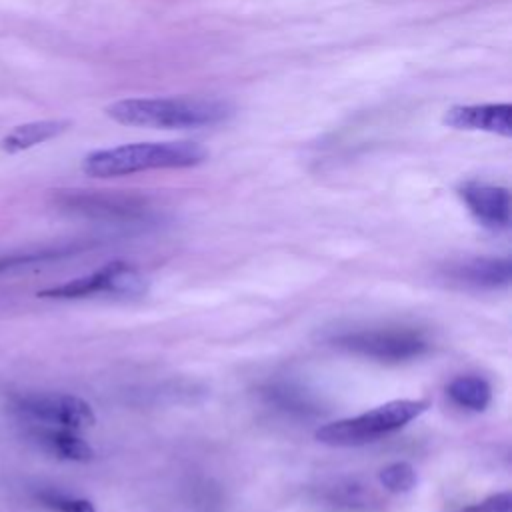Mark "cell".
Here are the masks:
<instances>
[{"instance_id": "cell-17", "label": "cell", "mask_w": 512, "mask_h": 512, "mask_svg": "<svg viewBox=\"0 0 512 512\" xmlns=\"http://www.w3.org/2000/svg\"><path fill=\"white\" fill-rule=\"evenodd\" d=\"M454 512H512V494L510 492H500L494 494L482 502L464 506Z\"/></svg>"}, {"instance_id": "cell-16", "label": "cell", "mask_w": 512, "mask_h": 512, "mask_svg": "<svg viewBox=\"0 0 512 512\" xmlns=\"http://www.w3.org/2000/svg\"><path fill=\"white\" fill-rule=\"evenodd\" d=\"M36 500L54 512H96L90 500L56 490H42L36 494Z\"/></svg>"}, {"instance_id": "cell-4", "label": "cell", "mask_w": 512, "mask_h": 512, "mask_svg": "<svg viewBox=\"0 0 512 512\" xmlns=\"http://www.w3.org/2000/svg\"><path fill=\"white\" fill-rule=\"evenodd\" d=\"M330 342L352 354L378 362H406L428 352L426 336L412 328H364L334 334Z\"/></svg>"}, {"instance_id": "cell-11", "label": "cell", "mask_w": 512, "mask_h": 512, "mask_svg": "<svg viewBox=\"0 0 512 512\" xmlns=\"http://www.w3.org/2000/svg\"><path fill=\"white\" fill-rule=\"evenodd\" d=\"M60 202L78 214L92 218H132L136 214V204L130 198L104 196L92 192H66Z\"/></svg>"}, {"instance_id": "cell-1", "label": "cell", "mask_w": 512, "mask_h": 512, "mask_svg": "<svg viewBox=\"0 0 512 512\" xmlns=\"http://www.w3.org/2000/svg\"><path fill=\"white\" fill-rule=\"evenodd\" d=\"M234 108L214 98H126L106 106V116L118 124L144 128H200L226 122Z\"/></svg>"}, {"instance_id": "cell-18", "label": "cell", "mask_w": 512, "mask_h": 512, "mask_svg": "<svg viewBox=\"0 0 512 512\" xmlns=\"http://www.w3.org/2000/svg\"><path fill=\"white\" fill-rule=\"evenodd\" d=\"M60 252H24V254H12V256H2L0 258V272L22 266V264H34V262H42V260H50V258H58Z\"/></svg>"}, {"instance_id": "cell-7", "label": "cell", "mask_w": 512, "mask_h": 512, "mask_svg": "<svg viewBox=\"0 0 512 512\" xmlns=\"http://www.w3.org/2000/svg\"><path fill=\"white\" fill-rule=\"evenodd\" d=\"M458 196L478 224L500 232L510 226V192L504 186L486 182H464L458 186Z\"/></svg>"}, {"instance_id": "cell-6", "label": "cell", "mask_w": 512, "mask_h": 512, "mask_svg": "<svg viewBox=\"0 0 512 512\" xmlns=\"http://www.w3.org/2000/svg\"><path fill=\"white\" fill-rule=\"evenodd\" d=\"M12 410L30 422L68 430H84L96 422L86 400L64 392L18 394L12 398Z\"/></svg>"}, {"instance_id": "cell-3", "label": "cell", "mask_w": 512, "mask_h": 512, "mask_svg": "<svg viewBox=\"0 0 512 512\" xmlns=\"http://www.w3.org/2000/svg\"><path fill=\"white\" fill-rule=\"evenodd\" d=\"M430 408L428 398H400L366 410L358 416L322 424L314 438L328 446H362L388 436Z\"/></svg>"}, {"instance_id": "cell-15", "label": "cell", "mask_w": 512, "mask_h": 512, "mask_svg": "<svg viewBox=\"0 0 512 512\" xmlns=\"http://www.w3.org/2000/svg\"><path fill=\"white\" fill-rule=\"evenodd\" d=\"M378 480H380V484H382L388 492L404 494V492H410V490L416 486L418 474H416V468H414L410 462L396 460V462L386 464V466L378 472Z\"/></svg>"}, {"instance_id": "cell-2", "label": "cell", "mask_w": 512, "mask_h": 512, "mask_svg": "<svg viewBox=\"0 0 512 512\" xmlns=\"http://www.w3.org/2000/svg\"><path fill=\"white\" fill-rule=\"evenodd\" d=\"M206 158V148L196 142H136L86 154L82 170L90 178H118L146 170L190 168Z\"/></svg>"}, {"instance_id": "cell-14", "label": "cell", "mask_w": 512, "mask_h": 512, "mask_svg": "<svg viewBox=\"0 0 512 512\" xmlns=\"http://www.w3.org/2000/svg\"><path fill=\"white\" fill-rule=\"evenodd\" d=\"M446 394L450 396V400L456 406L474 410V412L486 410V406L492 400V388H490L488 380H484L482 376H474V374L456 376L446 386Z\"/></svg>"}, {"instance_id": "cell-9", "label": "cell", "mask_w": 512, "mask_h": 512, "mask_svg": "<svg viewBox=\"0 0 512 512\" xmlns=\"http://www.w3.org/2000/svg\"><path fill=\"white\" fill-rule=\"evenodd\" d=\"M28 438L42 448L44 452L70 462H88L94 458V450L90 444L76 434V430L58 428V426H42L36 424L28 430Z\"/></svg>"}, {"instance_id": "cell-10", "label": "cell", "mask_w": 512, "mask_h": 512, "mask_svg": "<svg viewBox=\"0 0 512 512\" xmlns=\"http://www.w3.org/2000/svg\"><path fill=\"white\" fill-rule=\"evenodd\" d=\"M450 276L476 288H502L512 280V262L508 258L480 256L468 258L450 268Z\"/></svg>"}, {"instance_id": "cell-5", "label": "cell", "mask_w": 512, "mask_h": 512, "mask_svg": "<svg viewBox=\"0 0 512 512\" xmlns=\"http://www.w3.org/2000/svg\"><path fill=\"white\" fill-rule=\"evenodd\" d=\"M146 292H148L146 276L136 266L122 260H114L86 276L68 280L58 286L44 288L38 292V296L54 298V300H74V298H86L92 294L144 296Z\"/></svg>"}, {"instance_id": "cell-8", "label": "cell", "mask_w": 512, "mask_h": 512, "mask_svg": "<svg viewBox=\"0 0 512 512\" xmlns=\"http://www.w3.org/2000/svg\"><path fill=\"white\" fill-rule=\"evenodd\" d=\"M442 122L454 130H482L512 136V104H466L446 110Z\"/></svg>"}, {"instance_id": "cell-13", "label": "cell", "mask_w": 512, "mask_h": 512, "mask_svg": "<svg viewBox=\"0 0 512 512\" xmlns=\"http://www.w3.org/2000/svg\"><path fill=\"white\" fill-rule=\"evenodd\" d=\"M320 500L324 502V506H330L332 510H344V512L370 510L374 504H378L374 490L366 484H360L358 480L334 482L332 486L322 490Z\"/></svg>"}, {"instance_id": "cell-12", "label": "cell", "mask_w": 512, "mask_h": 512, "mask_svg": "<svg viewBox=\"0 0 512 512\" xmlns=\"http://www.w3.org/2000/svg\"><path fill=\"white\" fill-rule=\"evenodd\" d=\"M70 128V120H34L14 126L6 136L0 138V150L18 154L38 144H44Z\"/></svg>"}]
</instances>
